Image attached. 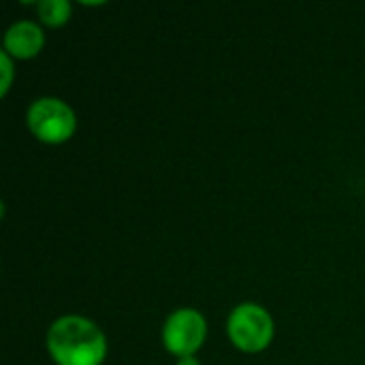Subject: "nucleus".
Returning a JSON list of instances; mask_svg holds the SVG:
<instances>
[{
    "instance_id": "obj_3",
    "label": "nucleus",
    "mask_w": 365,
    "mask_h": 365,
    "mask_svg": "<svg viewBox=\"0 0 365 365\" xmlns=\"http://www.w3.org/2000/svg\"><path fill=\"white\" fill-rule=\"evenodd\" d=\"M227 331L235 349L244 353H261L274 340V319L272 314L259 304H240L229 321Z\"/></svg>"
},
{
    "instance_id": "obj_5",
    "label": "nucleus",
    "mask_w": 365,
    "mask_h": 365,
    "mask_svg": "<svg viewBox=\"0 0 365 365\" xmlns=\"http://www.w3.org/2000/svg\"><path fill=\"white\" fill-rule=\"evenodd\" d=\"M2 51H6L15 60H30L41 53L45 45V34L41 26L34 21H15L6 32H4V43Z\"/></svg>"
},
{
    "instance_id": "obj_8",
    "label": "nucleus",
    "mask_w": 365,
    "mask_h": 365,
    "mask_svg": "<svg viewBox=\"0 0 365 365\" xmlns=\"http://www.w3.org/2000/svg\"><path fill=\"white\" fill-rule=\"evenodd\" d=\"M178 365H201V361L197 357H182L178 359Z\"/></svg>"
},
{
    "instance_id": "obj_7",
    "label": "nucleus",
    "mask_w": 365,
    "mask_h": 365,
    "mask_svg": "<svg viewBox=\"0 0 365 365\" xmlns=\"http://www.w3.org/2000/svg\"><path fill=\"white\" fill-rule=\"evenodd\" d=\"M0 71H2V81H0V96L9 94V88L13 83V58L6 51H0Z\"/></svg>"
},
{
    "instance_id": "obj_1",
    "label": "nucleus",
    "mask_w": 365,
    "mask_h": 365,
    "mask_svg": "<svg viewBox=\"0 0 365 365\" xmlns=\"http://www.w3.org/2000/svg\"><path fill=\"white\" fill-rule=\"evenodd\" d=\"M47 351L56 365H101L107 357V338L90 319L66 314L51 323Z\"/></svg>"
},
{
    "instance_id": "obj_2",
    "label": "nucleus",
    "mask_w": 365,
    "mask_h": 365,
    "mask_svg": "<svg viewBox=\"0 0 365 365\" xmlns=\"http://www.w3.org/2000/svg\"><path fill=\"white\" fill-rule=\"evenodd\" d=\"M28 130L43 143L58 145L75 135L77 118L68 103L56 96H43L28 107Z\"/></svg>"
},
{
    "instance_id": "obj_4",
    "label": "nucleus",
    "mask_w": 365,
    "mask_h": 365,
    "mask_svg": "<svg viewBox=\"0 0 365 365\" xmlns=\"http://www.w3.org/2000/svg\"><path fill=\"white\" fill-rule=\"evenodd\" d=\"M205 338H207V323L199 310L180 308L165 321L163 344L178 359L195 357V353L203 346Z\"/></svg>"
},
{
    "instance_id": "obj_6",
    "label": "nucleus",
    "mask_w": 365,
    "mask_h": 365,
    "mask_svg": "<svg viewBox=\"0 0 365 365\" xmlns=\"http://www.w3.org/2000/svg\"><path fill=\"white\" fill-rule=\"evenodd\" d=\"M38 19L49 28H60L71 19V2L66 0H43L36 4Z\"/></svg>"
}]
</instances>
